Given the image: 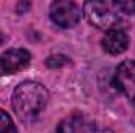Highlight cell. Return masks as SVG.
<instances>
[{
  "instance_id": "6da1fadb",
  "label": "cell",
  "mask_w": 135,
  "mask_h": 133,
  "mask_svg": "<svg viewBox=\"0 0 135 133\" xmlns=\"http://www.w3.org/2000/svg\"><path fill=\"white\" fill-rule=\"evenodd\" d=\"M49 102L47 89L36 81H22L19 83L11 96V105L17 117L25 122H35L39 114L44 111Z\"/></svg>"
},
{
  "instance_id": "3957f363",
  "label": "cell",
  "mask_w": 135,
  "mask_h": 133,
  "mask_svg": "<svg viewBox=\"0 0 135 133\" xmlns=\"http://www.w3.org/2000/svg\"><path fill=\"white\" fill-rule=\"evenodd\" d=\"M80 6L71 0H57L50 5V19L60 28H72L80 21Z\"/></svg>"
},
{
  "instance_id": "52a82bcc",
  "label": "cell",
  "mask_w": 135,
  "mask_h": 133,
  "mask_svg": "<svg viewBox=\"0 0 135 133\" xmlns=\"http://www.w3.org/2000/svg\"><path fill=\"white\" fill-rule=\"evenodd\" d=\"M57 133H85L83 121L79 114H72L60 122Z\"/></svg>"
},
{
  "instance_id": "7a4b0ae2",
  "label": "cell",
  "mask_w": 135,
  "mask_h": 133,
  "mask_svg": "<svg viewBox=\"0 0 135 133\" xmlns=\"http://www.w3.org/2000/svg\"><path fill=\"white\" fill-rule=\"evenodd\" d=\"M85 19L99 30H121L119 27L126 24L124 14L118 8L116 2H86L83 5Z\"/></svg>"
},
{
  "instance_id": "8992f818",
  "label": "cell",
  "mask_w": 135,
  "mask_h": 133,
  "mask_svg": "<svg viewBox=\"0 0 135 133\" xmlns=\"http://www.w3.org/2000/svg\"><path fill=\"white\" fill-rule=\"evenodd\" d=\"M101 45L105 53H108V55H119V53L126 52V49L129 47V36L123 30L105 32V34H104V38L101 41Z\"/></svg>"
},
{
  "instance_id": "30bf717a",
  "label": "cell",
  "mask_w": 135,
  "mask_h": 133,
  "mask_svg": "<svg viewBox=\"0 0 135 133\" xmlns=\"http://www.w3.org/2000/svg\"><path fill=\"white\" fill-rule=\"evenodd\" d=\"M118 8L121 9L123 14H135V2L134 0H121L116 2Z\"/></svg>"
},
{
  "instance_id": "9c48e42d",
  "label": "cell",
  "mask_w": 135,
  "mask_h": 133,
  "mask_svg": "<svg viewBox=\"0 0 135 133\" xmlns=\"http://www.w3.org/2000/svg\"><path fill=\"white\" fill-rule=\"evenodd\" d=\"M69 63H71V61H69V58L63 57V55H54V57L47 58V61H46L47 67H50V69H58V67L68 66Z\"/></svg>"
},
{
  "instance_id": "5b68a950",
  "label": "cell",
  "mask_w": 135,
  "mask_h": 133,
  "mask_svg": "<svg viewBox=\"0 0 135 133\" xmlns=\"http://www.w3.org/2000/svg\"><path fill=\"white\" fill-rule=\"evenodd\" d=\"M115 86L135 106V60L123 61L115 72Z\"/></svg>"
},
{
  "instance_id": "ba28073f",
  "label": "cell",
  "mask_w": 135,
  "mask_h": 133,
  "mask_svg": "<svg viewBox=\"0 0 135 133\" xmlns=\"http://www.w3.org/2000/svg\"><path fill=\"white\" fill-rule=\"evenodd\" d=\"M0 133H19L11 116L5 110H0Z\"/></svg>"
},
{
  "instance_id": "277c9868",
  "label": "cell",
  "mask_w": 135,
  "mask_h": 133,
  "mask_svg": "<svg viewBox=\"0 0 135 133\" xmlns=\"http://www.w3.org/2000/svg\"><path fill=\"white\" fill-rule=\"evenodd\" d=\"M30 60L32 55L27 49H8L6 52L0 53V75H11L21 72L30 64Z\"/></svg>"
}]
</instances>
